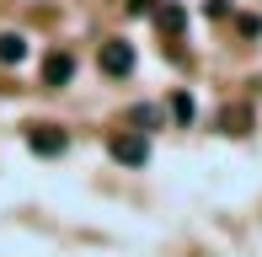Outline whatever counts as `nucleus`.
I'll list each match as a JSON object with an SVG mask.
<instances>
[{
  "label": "nucleus",
  "instance_id": "1",
  "mask_svg": "<svg viewBox=\"0 0 262 257\" xmlns=\"http://www.w3.org/2000/svg\"><path fill=\"white\" fill-rule=\"evenodd\" d=\"M107 150H113V161H118V166H145V161H150V134L118 128V134L107 139Z\"/></svg>",
  "mask_w": 262,
  "mask_h": 257
},
{
  "label": "nucleus",
  "instance_id": "2",
  "mask_svg": "<svg viewBox=\"0 0 262 257\" xmlns=\"http://www.w3.org/2000/svg\"><path fill=\"white\" fill-rule=\"evenodd\" d=\"M97 65H102V75L123 80L128 70H134V43H128V38H107L102 49H97Z\"/></svg>",
  "mask_w": 262,
  "mask_h": 257
},
{
  "label": "nucleus",
  "instance_id": "3",
  "mask_svg": "<svg viewBox=\"0 0 262 257\" xmlns=\"http://www.w3.org/2000/svg\"><path fill=\"white\" fill-rule=\"evenodd\" d=\"M27 150H32V156H64V150H70V134L59 123H32L27 128Z\"/></svg>",
  "mask_w": 262,
  "mask_h": 257
},
{
  "label": "nucleus",
  "instance_id": "4",
  "mask_svg": "<svg viewBox=\"0 0 262 257\" xmlns=\"http://www.w3.org/2000/svg\"><path fill=\"white\" fill-rule=\"evenodd\" d=\"M70 75H75V54H70V49H54L49 54V59H43V86H70Z\"/></svg>",
  "mask_w": 262,
  "mask_h": 257
},
{
  "label": "nucleus",
  "instance_id": "5",
  "mask_svg": "<svg viewBox=\"0 0 262 257\" xmlns=\"http://www.w3.org/2000/svg\"><path fill=\"white\" fill-rule=\"evenodd\" d=\"M156 27L166 32V38H177V32L187 27V6H177V0H166V6H156Z\"/></svg>",
  "mask_w": 262,
  "mask_h": 257
},
{
  "label": "nucleus",
  "instance_id": "6",
  "mask_svg": "<svg viewBox=\"0 0 262 257\" xmlns=\"http://www.w3.org/2000/svg\"><path fill=\"white\" fill-rule=\"evenodd\" d=\"M27 59V38L21 32H0V65H21Z\"/></svg>",
  "mask_w": 262,
  "mask_h": 257
},
{
  "label": "nucleus",
  "instance_id": "7",
  "mask_svg": "<svg viewBox=\"0 0 262 257\" xmlns=\"http://www.w3.org/2000/svg\"><path fill=\"white\" fill-rule=\"evenodd\" d=\"M171 118H177V123H182V128H187V123H193V118H198V102H193V97H187V91H171Z\"/></svg>",
  "mask_w": 262,
  "mask_h": 257
},
{
  "label": "nucleus",
  "instance_id": "8",
  "mask_svg": "<svg viewBox=\"0 0 262 257\" xmlns=\"http://www.w3.org/2000/svg\"><path fill=\"white\" fill-rule=\"evenodd\" d=\"M220 123H225V134H246V113H241V108H235V113H225Z\"/></svg>",
  "mask_w": 262,
  "mask_h": 257
},
{
  "label": "nucleus",
  "instance_id": "9",
  "mask_svg": "<svg viewBox=\"0 0 262 257\" xmlns=\"http://www.w3.org/2000/svg\"><path fill=\"white\" fill-rule=\"evenodd\" d=\"M161 0H128V16H145V11H156Z\"/></svg>",
  "mask_w": 262,
  "mask_h": 257
}]
</instances>
